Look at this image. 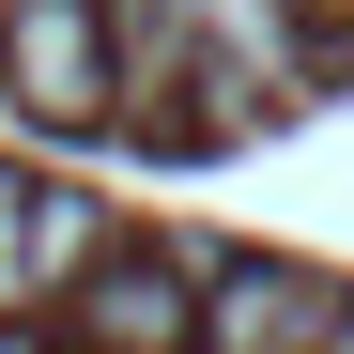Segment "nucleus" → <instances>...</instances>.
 Returning <instances> with one entry per match:
<instances>
[{
  "label": "nucleus",
  "instance_id": "1",
  "mask_svg": "<svg viewBox=\"0 0 354 354\" xmlns=\"http://www.w3.org/2000/svg\"><path fill=\"white\" fill-rule=\"evenodd\" d=\"M62 324L93 354H201V247H108L62 292Z\"/></svg>",
  "mask_w": 354,
  "mask_h": 354
},
{
  "label": "nucleus",
  "instance_id": "2",
  "mask_svg": "<svg viewBox=\"0 0 354 354\" xmlns=\"http://www.w3.org/2000/svg\"><path fill=\"white\" fill-rule=\"evenodd\" d=\"M0 77H16L31 124H108V16L93 0H0Z\"/></svg>",
  "mask_w": 354,
  "mask_h": 354
},
{
  "label": "nucleus",
  "instance_id": "3",
  "mask_svg": "<svg viewBox=\"0 0 354 354\" xmlns=\"http://www.w3.org/2000/svg\"><path fill=\"white\" fill-rule=\"evenodd\" d=\"M108 247H124L108 201H62V185H31V169H0V308H62Z\"/></svg>",
  "mask_w": 354,
  "mask_h": 354
},
{
  "label": "nucleus",
  "instance_id": "4",
  "mask_svg": "<svg viewBox=\"0 0 354 354\" xmlns=\"http://www.w3.org/2000/svg\"><path fill=\"white\" fill-rule=\"evenodd\" d=\"M339 292L308 262H201V354H324Z\"/></svg>",
  "mask_w": 354,
  "mask_h": 354
},
{
  "label": "nucleus",
  "instance_id": "5",
  "mask_svg": "<svg viewBox=\"0 0 354 354\" xmlns=\"http://www.w3.org/2000/svg\"><path fill=\"white\" fill-rule=\"evenodd\" d=\"M93 16H108V93H124L108 124H154V139H169V93H201V77H216L201 0H93Z\"/></svg>",
  "mask_w": 354,
  "mask_h": 354
},
{
  "label": "nucleus",
  "instance_id": "6",
  "mask_svg": "<svg viewBox=\"0 0 354 354\" xmlns=\"http://www.w3.org/2000/svg\"><path fill=\"white\" fill-rule=\"evenodd\" d=\"M201 46H216V77H247V93H277L308 46H292V0H201Z\"/></svg>",
  "mask_w": 354,
  "mask_h": 354
},
{
  "label": "nucleus",
  "instance_id": "7",
  "mask_svg": "<svg viewBox=\"0 0 354 354\" xmlns=\"http://www.w3.org/2000/svg\"><path fill=\"white\" fill-rule=\"evenodd\" d=\"M324 354H354V292H339V324H324Z\"/></svg>",
  "mask_w": 354,
  "mask_h": 354
},
{
  "label": "nucleus",
  "instance_id": "8",
  "mask_svg": "<svg viewBox=\"0 0 354 354\" xmlns=\"http://www.w3.org/2000/svg\"><path fill=\"white\" fill-rule=\"evenodd\" d=\"M324 16H339V31H354V0H324Z\"/></svg>",
  "mask_w": 354,
  "mask_h": 354
}]
</instances>
